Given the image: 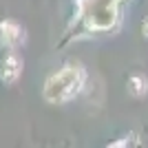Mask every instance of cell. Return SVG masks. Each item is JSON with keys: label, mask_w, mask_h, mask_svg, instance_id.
Instances as JSON below:
<instances>
[{"label": "cell", "mask_w": 148, "mask_h": 148, "mask_svg": "<svg viewBox=\"0 0 148 148\" xmlns=\"http://www.w3.org/2000/svg\"><path fill=\"white\" fill-rule=\"evenodd\" d=\"M128 91L133 93L135 97H142L144 93L148 91V82H146V77H142V75L130 77V80H128Z\"/></svg>", "instance_id": "obj_4"}, {"label": "cell", "mask_w": 148, "mask_h": 148, "mask_svg": "<svg viewBox=\"0 0 148 148\" xmlns=\"http://www.w3.org/2000/svg\"><path fill=\"white\" fill-rule=\"evenodd\" d=\"M144 33H146V36H148V20H146V22H144Z\"/></svg>", "instance_id": "obj_5"}, {"label": "cell", "mask_w": 148, "mask_h": 148, "mask_svg": "<svg viewBox=\"0 0 148 148\" xmlns=\"http://www.w3.org/2000/svg\"><path fill=\"white\" fill-rule=\"evenodd\" d=\"M0 38L5 42L7 49H18L20 44L25 42V33H22V27L13 20H7L0 25Z\"/></svg>", "instance_id": "obj_3"}, {"label": "cell", "mask_w": 148, "mask_h": 148, "mask_svg": "<svg viewBox=\"0 0 148 148\" xmlns=\"http://www.w3.org/2000/svg\"><path fill=\"white\" fill-rule=\"evenodd\" d=\"M82 84H84V73L75 66H66L47 82L44 97L49 102H66L82 88Z\"/></svg>", "instance_id": "obj_1"}, {"label": "cell", "mask_w": 148, "mask_h": 148, "mask_svg": "<svg viewBox=\"0 0 148 148\" xmlns=\"http://www.w3.org/2000/svg\"><path fill=\"white\" fill-rule=\"evenodd\" d=\"M20 73H22V60L16 53V49H9V53L0 62V77L5 84H16Z\"/></svg>", "instance_id": "obj_2"}]
</instances>
